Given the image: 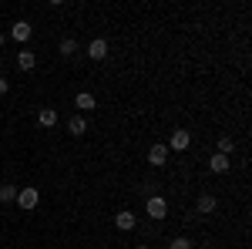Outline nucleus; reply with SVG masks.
Instances as JSON below:
<instances>
[{"label":"nucleus","instance_id":"1","mask_svg":"<svg viewBox=\"0 0 252 249\" xmlns=\"http://www.w3.org/2000/svg\"><path fill=\"white\" fill-rule=\"evenodd\" d=\"M145 212H148L155 222H161V219L168 215V202H165L161 195H148V199H145Z\"/></svg>","mask_w":252,"mask_h":249},{"label":"nucleus","instance_id":"2","mask_svg":"<svg viewBox=\"0 0 252 249\" xmlns=\"http://www.w3.org/2000/svg\"><path fill=\"white\" fill-rule=\"evenodd\" d=\"M189 145H192V135L185 128H175L172 138H168V152H189Z\"/></svg>","mask_w":252,"mask_h":249},{"label":"nucleus","instance_id":"3","mask_svg":"<svg viewBox=\"0 0 252 249\" xmlns=\"http://www.w3.org/2000/svg\"><path fill=\"white\" fill-rule=\"evenodd\" d=\"M115 229L118 232H131V229H138V215L131 209H121L115 215Z\"/></svg>","mask_w":252,"mask_h":249},{"label":"nucleus","instance_id":"4","mask_svg":"<svg viewBox=\"0 0 252 249\" xmlns=\"http://www.w3.org/2000/svg\"><path fill=\"white\" fill-rule=\"evenodd\" d=\"M31 34H34V27H31L27 20H14V24H10V37L17 40V44H27Z\"/></svg>","mask_w":252,"mask_h":249},{"label":"nucleus","instance_id":"5","mask_svg":"<svg viewBox=\"0 0 252 249\" xmlns=\"http://www.w3.org/2000/svg\"><path fill=\"white\" fill-rule=\"evenodd\" d=\"M148 162H152V169H161V165H168V145H152L148 148Z\"/></svg>","mask_w":252,"mask_h":249},{"label":"nucleus","instance_id":"6","mask_svg":"<svg viewBox=\"0 0 252 249\" xmlns=\"http://www.w3.org/2000/svg\"><path fill=\"white\" fill-rule=\"evenodd\" d=\"M37 202H40V192L37 189H20L17 192V206H20V209L31 212V209H37Z\"/></svg>","mask_w":252,"mask_h":249},{"label":"nucleus","instance_id":"7","mask_svg":"<svg viewBox=\"0 0 252 249\" xmlns=\"http://www.w3.org/2000/svg\"><path fill=\"white\" fill-rule=\"evenodd\" d=\"M74 108H78L81 115H88V111H97V98L91 95V91H81V95L74 98Z\"/></svg>","mask_w":252,"mask_h":249},{"label":"nucleus","instance_id":"8","mask_svg":"<svg viewBox=\"0 0 252 249\" xmlns=\"http://www.w3.org/2000/svg\"><path fill=\"white\" fill-rule=\"evenodd\" d=\"M229 169H232V158H229V155H219V152H215L212 158H209V172H215V175H225Z\"/></svg>","mask_w":252,"mask_h":249},{"label":"nucleus","instance_id":"9","mask_svg":"<svg viewBox=\"0 0 252 249\" xmlns=\"http://www.w3.org/2000/svg\"><path fill=\"white\" fill-rule=\"evenodd\" d=\"M88 58H91V61H104V58H108V40L94 37L91 44H88Z\"/></svg>","mask_w":252,"mask_h":249},{"label":"nucleus","instance_id":"10","mask_svg":"<svg viewBox=\"0 0 252 249\" xmlns=\"http://www.w3.org/2000/svg\"><path fill=\"white\" fill-rule=\"evenodd\" d=\"M34 64H37V54H34L31 47H20L17 51V68L20 71H34Z\"/></svg>","mask_w":252,"mask_h":249},{"label":"nucleus","instance_id":"11","mask_svg":"<svg viewBox=\"0 0 252 249\" xmlns=\"http://www.w3.org/2000/svg\"><path fill=\"white\" fill-rule=\"evenodd\" d=\"M37 125L40 128H54V125H58V108H40L37 111Z\"/></svg>","mask_w":252,"mask_h":249},{"label":"nucleus","instance_id":"12","mask_svg":"<svg viewBox=\"0 0 252 249\" xmlns=\"http://www.w3.org/2000/svg\"><path fill=\"white\" fill-rule=\"evenodd\" d=\"M215 195H209V192H202L198 195V202H195V209H198V215H209V212H215Z\"/></svg>","mask_w":252,"mask_h":249},{"label":"nucleus","instance_id":"13","mask_svg":"<svg viewBox=\"0 0 252 249\" xmlns=\"http://www.w3.org/2000/svg\"><path fill=\"white\" fill-rule=\"evenodd\" d=\"M67 132H71V135H84V132H88V118H84V115H71Z\"/></svg>","mask_w":252,"mask_h":249},{"label":"nucleus","instance_id":"14","mask_svg":"<svg viewBox=\"0 0 252 249\" xmlns=\"http://www.w3.org/2000/svg\"><path fill=\"white\" fill-rule=\"evenodd\" d=\"M17 185H10V182H3L0 185V202H17Z\"/></svg>","mask_w":252,"mask_h":249},{"label":"nucleus","instance_id":"15","mask_svg":"<svg viewBox=\"0 0 252 249\" xmlns=\"http://www.w3.org/2000/svg\"><path fill=\"white\" fill-rule=\"evenodd\" d=\"M215 148H219V155H229V158H232V152H235V142L229 138V135H222V138L215 142Z\"/></svg>","mask_w":252,"mask_h":249},{"label":"nucleus","instance_id":"16","mask_svg":"<svg viewBox=\"0 0 252 249\" xmlns=\"http://www.w3.org/2000/svg\"><path fill=\"white\" fill-rule=\"evenodd\" d=\"M61 54H64V58H74V54H78V40L64 37V40H61Z\"/></svg>","mask_w":252,"mask_h":249},{"label":"nucleus","instance_id":"17","mask_svg":"<svg viewBox=\"0 0 252 249\" xmlns=\"http://www.w3.org/2000/svg\"><path fill=\"white\" fill-rule=\"evenodd\" d=\"M168 249H195V243L189 239V236H178V239H172V243H168Z\"/></svg>","mask_w":252,"mask_h":249},{"label":"nucleus","instance_id":"18","mask_svg":"<svg viewBox=\"0 0 252 249\" xmlns=\"http://www.w3.org/2000/svg\"><path fill=\"white\" fill-rule=\"evenodd\" d=\"M7 91H10V81H7V77H0V98L7 95Z\"/></svg>","mask_w":252,"mask_h":249},{"label":"nucleus","instance_id":"19","mask_svg":"<svg viewBox=\"0 0 252 249\" xmlns=\"http://www.w3.org/2000/svg\"><path fill=\"white\" fill-rule=\"evenodd\" d=\"M3 40H7V37H3V34H0V47H3Z\"/></svg>","mask_w":252,"mask_h":249},{"label":"nucleus","instance_id":"20","mask_svg":"<svg viewBox=\"0 0 252 249\" xmlns=\"http://www.w3.org/2000/svg\"><path fill=\"white\" fill-rule=\"evenodd\" d=\"M135 249H148V246H135Z\"/></svg>","mask_w":252,"mask_h":249}]
</instances>
